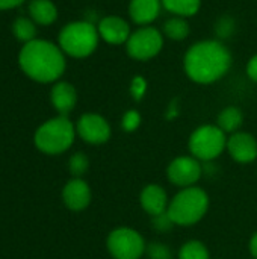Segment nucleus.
<instances>
[{
	"label": "nucleus",
	"mask_w": 257,
	"mask_h": 259,
	"mask_svg": "<svg viewBox=\"0 0 257 259\" xmlns=\"http://www.w3.org/2000/svg\"><path fill=\"white\" fill-rule=\"evenodd\" d=\"M183 64L191 80L197 83H214L229 71L232 55L223 42L204 39L188 49Z\"/></svg>",
	"instance_id": "nucleus-1"
},
{
	"label": "nucleus",
	"mask_w": 257,
	"mask_h": 259,
	"mask_svg": "<svg viewBox=\"0 0 257 259\" xmlns=\"http://www.w3.org/2000/svg\"><path fill=\"white\" fill-rule=\"evenodd\" d=\"M21 70L33 80L47 83L58 80L65 70V58L59 47L50 41L33 39L26 42L20 52Z\"/></svg>",
	"instance_id": "nucleus-2"
},
{
	"label": "nucleus",
	"mask_w": 257,
	"mask_h": 259,
	"mask_svg": "<svg viewBox=\"0 0 257 259\" xmlns=\"http://www.w3.org/2000/svg\"><path fill=\"white\" fill-rule=\"evenodd\" d=\"M209 209V196L200 187L182 188L171 200L168 206V215L174 226H194L197 225Z\"/></svg>",
	"instance_id": "nucleus-3"
},
{
	"label": "nucleus",
	"mask_w": 257,
	"mask_h": 259,
	"mask_svg": "<svg viewBox=\"0 0 257 259\" xmlns=\"http://www.w3.org/2000/svg\"><path fill=\"white\" fill-rule=\"evenodd\" d=\"M76 137V126L65 115L42 123L35 132V146L47 155H61L68 150Z\"/></svg>",
	"instance_id": "nucleus-4"
},
{
	"label": "nucleus",
	"mask_w": 257,
	"mask_h": 259,
	"mask_svg": "<svg viewBox=\"0 0 257 259\" xmlns=\"http://www.w3.org/2000/svg\"><path fill=\"white\" fill-rule=\"evenodd\" d=\"M98 29L89 21H73L59 33L61 50L73 58L89 56L98 44Z\"/></svg>",
	"instance_id": "nucleus-5"
},
{
	"label": "nucleus",
	"mask_w": 257,
	"mask_h": 259,
	"mask_svg": "<svg viewBox=\"0 0 257 259\" xmlns=\"http://www.w3.org/2000/svg\"><path fill=\"white\" fill-rule=\"evenodd\" d=\"M227 134L217 124H203L189 137V152L198 161H214L227 149Z\"/></svg>",
	"instance_id": "nucleus-6"
},
{
	"label": "nucleus",
	"mask_w": 257,
	"mask_h": 259,
	"mask_svg": "<svg viewBox=\"0 0 257 259\" xmlns=\"http://www.w3.org/2000/svg\"><path fill=\"white\" fill-rule=\"evenodd\" d=\"M108 252L115 259H141L147 246L142 235L132 228H117L106 240Z\"/></svg>",
	"instance_id": "nucleus-7"
},
{
	"label": "nucleus",
	"mask_w": 257,
	"mask_h": 259,
	"mask_svg": "<svg viewBox=\"0 0 257 259\" xmlns=\"http://www.w3.org/2000/svg\"><path fill=\"white\" fill-rule=\"evenodd\" d=\"M164 46V36L162 33L151 26H141L138 30L132 32L126 49L132 59L136 61H148L155 58Z\"/></svg>",
	"instance_id": "nucleus-8"
},
{
	"label": "nucleus",
	"mask_w": 257,
	"mask_h": 259,
	"mask_svg": "<svg viewBox=\"0 0 257 259\" xmlns=\"http://www.w3.org/2000/svg\"><path fill=\"white\" fill-rule=\"evenodd\" d=\"M203 175V167L201 161L194 158L192 155L189 156H177L174 158L168 167H167V178L168 181L182 188L194 187Z\"/></svg>",
	"instance_id": "nucleus-9"
},
{
	"label": "nucleus",
	"mask_w": 257,
	"mask_h": 259,
	"mask_svg": "<svg viewBox=\"0 0 257 259\" xmlns=\"http://www.w3.org/2000/svg\"><path fill=\"white\" fill-rule=\"evenodd\" d=\"M76 134L89 144L98 146V144H105L106 141H109L111 138V126L106 121L105 117L94 114V112H88L83 114L76 124Z\"/></svg>",
	"instance_id": "nucleus-10"
},
{
	"label": "nucleus",
	"mask_w": 257,
	"mask_h": 259,
	"mask_svg": "<svg viewBox=\"0 0 257 259\" xmlns=\"http://www.w3.org/2000/svg\"><path fill=\"white\" fill-rule=\"evenodd\" d=\"M229 155L239 164H251L257 158V140L248 132H235L227 138Z\"/></svg>",
	"instance_id": "nucleus-11"
},
{
	"label": "nucleus",
	"mask_w": 257,
	"mask_h": 259,
	"mask_svg": "<svg viewBox=\"0 0 257 259\" xmlns=\"http://www.w3.org/2000/svg\"><path fill=\"white\" fill-rule=\"evenodd\" d=\"M91 188L82 178H73L62 190V200L65 206L74 212L83 211L91 203Z\"/></svg>",
	"instance_id": "nucleus-12"
},
{
	"label": "nucleus",
	"mask_w": 257,
	"mask_h": 259,
	"mask_svg": "<svg viewBox=\"0 0 257 259\" xmlns=\"http://www.w3.org/2000/svg\"><path fill=\"white\" fill-rule=\"evenodd\" d=\"M139 203L148 215L158 217L168 211L170 199L164 187L158 184H148L142 188L139 194Z\"/></svg>",
	"instance_id": "nucleus-13"
},
{
	"label": "nucleus",
	"mask_w": 257,
	"mask_h": 259,
	"mask_svg": "<svg viewBox=\"0 0 257 259\" xmlns=\"http://www.w3.org/2000/svg\"><path fill=\"white\" fill-rule=\"evenodd\" d=\"M98 35L109 44H123L127 42L130 36V26L126 20L117 15H109L100 20L98 23Z\"/></svg>",
	"instance_id": "nucleus-14"
},
{
	"label": "nucleus",
	"mask_w": 257,
	"mask_h": 259,
	"mask_svg": "<svg viewBox=\"0 0 257 259\" xmlns=\"http://www.w3.org/2000/svg\"><path fill=\"white\" fill-rule=\"evenodd\" d=\"M52 105L61 115H68L77 102V93L74 87L68 82H58L53 85L52 93H50Z\"/></svg>",
	"instance_id": "nucleus-15"
},
{
	"label": "nucleus",
	"mask_w": 257,
	"mask_h": 259,
	"mask_svg": "<svg viewBox=\"0 0 257 259\" xmlns=\"http://www.w3.org/2000/svg\"><path fill=\"white\" fill-rule=\"evenodd\" d=\"M161 8V0H130L129 14L132 21H135L138 26H148L158 18Z\"/></svg>",
	"instance_id": "nucleus-16"
},
{
	"label": "nucleus",
	"mask_w": 257,
	"mask_h": 259,
	"mask_svg": "<svg viewBox=\"0 0 257 259\" xmlns=\"http://www.w3.org/2000/svg\"><path fill=\"white\" fill-rule=\"evenodd\" d=\"M29 14L38 24L48 26L58 17V9L50 0H32L29 3Z\"/></svg>",
	"instance_id": "nucleus-17"
},
{
	"label": "nucleus",
	"mask_w": 257,
	"mask_h": 259,
	"mask_svg": "<svg viewBox=\"0 0 257 259\" xmlns=\"http://www.w3.org/2000/svg\"><path fill=\"white\" fill-rule=\"evenodd\" d=\"M244 121V115L242 111L236 106H227L224 108L220 114H218V120H217V126L226 132V134H235L239 132L241 126Z\"/></svg>",
	"instance_id": "nucleus-18"
},
{
	"label": "nucleus",
	"mask_w": 257,
	"mask_h": 259,
	"mask_svg": "<svg viewBox=\"0 0 257 259\" xmlns=\"http://www.w3.org/2000/svg\"><path fill=\"white\" fill-rule=\"evenodd\" d=\"M162 6L176 17H191L198 12L201 0H161Z\"/></svg>",
	"instance_id": "nucleus-19"
},
{
	"label": "nucleus",
	"mask_w": 257,
	"mask_h": 259,
	"mask_svg": "<svg viewBox=\"0 0 257 259\" xmlns=\"http://www.w3.org/2000/svg\"><path fill=\"white\" fill-rule=\"evenodd\" d=\"M189 32H191L189 23L183 17H173L164 23V33L170 39L182 41V39L188 38Z\"/></svg>",
	"instance_id": "nucleus-20"
},
{
	"label": "nucleus",
	"mask_w": 257,
	"mask_h": 259,
	"mask_svg": "<svg viewBox=\"0 0 257 259\" xmlns=\"http://www.w3.org/2000/svg\"><path fill=\"white\" fill-rule=\"evenodd\" d=\"M179 259H211V253L204 243L191 240L180 247Z\"/></svg>",
	"instance_id": "nucleus-21"
},
{
	"label": "nucleus",
	"mask_w": 257,
	"mask_h": 259,
	"mask_svg": "<svg viewBox=\"0 0 257 259\" xmlns=\"http://www.w3.org/2000/svg\"><path fill=\"white\" fill-rule=\"evenodd\" d=\"M12 30H14L15 38L20 39V41L30 42V41L35 39L36 29H35V24L32 23V20H29V18H24V17L17 18V20L14 21Z\"/></svg>",
	"instance_id": "nucleus-22"
},
{
	"label": "nucleus",
	"mask_w": 257,
	"mask_h": 259,
	"mask_svg": "<svg viewBox=\"0 0 257 259\" xmlns=\"http://www.w3.org/2000/svg\"><path fill=\"white\" fill-rule=\"evenodd\" d=\"M88 168H89V159L85 153L77 152L70 158L68 170L73 175V178H82L88 171Z\"/></svg>",
	"instance_id": "nucleus-23"
},
{
	"label": "nucleus",
	"mask_w": 257,
	"mask_h": 259,
	"mask_svg": "<svg viewBox=\"0 0 257 259\" xmlns=\"http://www.w3.org/2000/svg\"><path fill=\"white\" fill-rule=\"evenodd\" d=\"M141 114L135 109H130L127 111L124 115H123V120H121V127L126 131V132H135L139 126H141Z\"/></svg>",
	"instance_id": "nucleus-24"
},
{
	"label": "nucleus",
	"mask_w": 257,
	"mask_h": 259,
	"mask_svg": "<svg viewBox=\"0 0 257 259\" xmlns=\"http://www.w3.org/2000/svg\"><path fill=\"white\" fill-rule=\"evenodd\" d=\"M145 253L150 259H171V250L162 243H151L147 246Z\"/></svg>",
	"instance_id": "nucleus-25"
},
{
	"label": "nucleus",
	"mask_w": 257,
	"mask_h": 259,
	"mask_svg": "<svg viewBox=\"0 0 257 259\" xmlns=\"http://www.w3.org/2000/svg\"><path fill=\"white\" fill-rule=\"evenodd\" d=\"M147 91V82L141 76H135L130 83V94L135 100H141Z\"/></svg>",
	"instance_id": "nucleus-26"
},
{
	"label": "nucleus",
	"mask_w": 257,
	"mask_h": 259,
	"mask_svg": "<svg viewBox=\"0 0 257 259\" xmlns=\"http://www.w3.org/2000/svg\"><path fill=\"white\" fill-rule=\"evenodd\" d=\"M173 226H174V223L171 222L168 212L161 214V215H158V217H153V228H155L156 231H161V232L170 231Z\"/></svg>",
	"instance_id": "nucleus-27"
},
{
	"label": "nucleus",
	"mask_w": 257,
	"mask_h": 259,
	"mask_svg": "<svg viewBox=\"0 0 257 259\" xmlns=\"http://www.w3.org/2000/svg\"><path fill=\"white\" fill-rule=\"evenodd\" d=\"M247 74H248V77L253 82L257 83V55L251 56V59L248 61V64H247Z\"/></svg>",
	"instance_id": "nucleus-28"
},
{
	"label": "nucleus",
	"mask_w": 257,
	"mask_h": 259,
	"mask_svg": "<svg viewBox=\"0 0 257 259\" xmlns=\"http://www.w3.org/2000/svg\"><path fill=\"white\" fill-rule=\"evenodd\" d=\"M24 0H0V9H11L21 5Z\"/></svg>",
	"instance_id": "nucleus-29"
},
{
	"label": "nucleus",
	"mask_w": 257,
	"mask_h": 259,
	"mask_svg": "<svg viewBox=\"0 0 257 259\" xmlns=\"http://www.w3.org/2000/svg\"><path fill=\"white\" fill-rule=\"evenodd\" d=\"M248 249H250L251 256H253L254 259H257V232L256 234H253V237H251V240H250V246H248Z\"/></svg>",
	"instance_id": "nucleus-30"
}]
</instances>
